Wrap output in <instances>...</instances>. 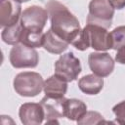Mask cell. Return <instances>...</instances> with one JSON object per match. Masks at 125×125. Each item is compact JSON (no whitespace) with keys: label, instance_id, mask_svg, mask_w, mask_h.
<instances>
[{"label":"cell","instance_id":"cell-1","mask_svg":"<svg viewBox=\"0 0 125 125\" xmlns=\"http://www.w3.org/2000/svg\"><path fill=\"white\" fill-rule=\"evenodd\" d=\"M51 21V29L62 39L71 44L81 31L78 19L63 4L50 0L46 4Z\"/></svg>","mask_w":125,"mask_h":125},{"label":"cell","instance_id":"cell-2","mask_svg":"<svg viewBox=\"0 0 125 125\" xmlns=\"http://www.w3.org/2000/svg\"><path fill=\"white\" fill-rule=\"evenodd\" d=\"M71 44L79 51H85L91 47L96 51L102 52L107 51L112 47L110 33L106 28L90 23H87L81 29L78 37Z\"/></svg>","mask_w":125,"mask_h":125},{"label":"cell","instance_id":"cell-3","mask_svg":"<svg viewBox=\"0 0 125 125\" xmlns=\"http://www.w3.org/2000/svg\"><path fill=\"white\" fill-rule=\"evenodd\" d=\"M13 86L16 93L20 96L32 98L41 93L44 87V80L37 72L23 71L15 76Z\"/></svg>","mask_w":125,"mask_h":125},{"label":"cell","instance_id":"cell-4","mask_svg":"<svg viewBox=\"0 0 125 125\" xmlns=\"http://www.w3.org/2000/svg\"><path fill=\"white\" fill-rule=\"evenodd\" d=\"M87 23L109 28L114 16V8L108 0H91L89 3Z\"/></svg>","mask_w":125,"mask_h":125},{"label":"cell","instance_id":"cell-5","mask_svg":"<svg viewBox=\"0 0 125 125\" xmlns=\"http://www.w3.org/2000/svg\"><path fill=\"white\" fill-rule=\"evenodd\" d=\"M9 60L15 68H34L39 62V55L34 48L19 43L11 49Z\"/></svg>","mask_w":125,"mask_h":125},{"label":"cell","instance_id":"cell-6","mask_svg":"<svg viewBox=\"0 0 125 125\" xmlns=\"http://www.w3.org/2000/svg\"><path fill=\"white\" fill-rule=\"evenodd\" d=\"M81 70L82 67L80 61L72 52L62 55L55 62V75L66 82L76 80Z\"/></svg>","mask_w":125,"mask_h":125},{"label":"cell","instance_id":"cell-7","mask_svg":"<svg viewBox=\"0 0 125 125\" xmlns=\"http://www.w3.org/2000/svg\"><path fill=\"white\" fill-rule=\"evenodd\" d=\"M48 18L49 13L47 9L33 5L23 10L20 22L24 29L31 31H43Z\"/></svg>","mask_w":125,"mask_h":125},{"label":"cell","instance_id":"cell-8","mask_svg":"<svg viewBox=\"0 0 125 125\" xmlns=\"http://www.w3.org/2000/svg\"><path fill=\"white\" fill-rule=\"evenodd\" d=\"M88 64L94 74L103 78L111 74L114 69V61L106 52H93L89 54Z\"/></svg>","mask_w":125,"mask_h":125},{"label":"cell","instance_id":"cell-9","mask_svg":"<svg viewBox=\"0 0 125 125\" xmlns=\"http://www.w3.org/2000/svg\"><path fill=\"white\" fill-rule=\"evenodd\" d=\"M19 117L24 125H39L45 118V111L40 103H25L20 106Z\"/></svg>","mask_w":125,"mask_h":125},{"label":"cell","instance_id":"cell-10","mask_svg":"<svg viewBox=\"0 0 125 125\" xmlns=\"http://www.w3.org/2000/svg\"><path fill=\"white\" fill-rule=\"evenodd\" d=\"M21 16V6L17 0H1L0 25L7 27L19 22Z\"/></svg>","mask_w":125,"mask_h":125},{"label":"cell","instance_id":"cell-11","mask_svg":"<svg viewBox=\"0 0 125 125\" xmlns=\"http://www.w3.org/2000/svg\"><path fill=\"white\" fill-rule=\"evenodd\" d=\"M63 101L64 97L60 99L49 98L45 96L41 101L40 104H42L44 111H45V118L46 123H59L57 119L61 117H64L63 115Z\"/></svg>","mask_w":125,"mask_h":125},{"label":"cell","instance_id":"cell-12","mask_svg":"<svg viewBox=\"0 0 125 125\" xmlns=\"http://www.w3.org/2000/svg\"><path fill=\"white\" fill-rule=\"evenodd\" d=\"M43 90L45 96L49 98L60 99L64 97L67 91V82L54 74L44 81Z\"/></svg>","mask_w":125,"mask_h":125},{"label":"cell","instance_id":"cell-13","mask_svg":"<svg viewBox=\"0 0 125 125\" xmlns=\"http://www.w3.org/2000/svg\"><path fill=\"white\" fill-rule=\"evenodd\" d=\"M87 112V105L77 99H65L63 101V115L71 121H77Z\"/></svg>","mask_w":125,"mask_h":125},{"label":"cell","instance_id":"cell-14","mask_svg":"<svg viewBox=\"0 0 125 125\" xmlns=\"http://www.w3.org/2000/svg\"><path fill=\"white\" fill-rule=\"evenodd\" d=\"M78 88L87 95H97L104 88V79L96 74H87L78 80Z\"/></svg>","mask_w":125,"mask_h":125},{"label":"cell","instance_id":"cell-15","mask_svg":"<svg viewBox=\"0 0 125 125\" xmlns=\"http://www.w3.org/2000/svg\"><path fill=\"white\" fill-rule=\"evenodd\" d=\"M68 45H69V43H67L66 41L62 39L60 36H58L51 28L45 33L43 48L47 52H49L51 54L59 55V54H62V52H64L67 49Z\"/></svg>","mask_w":125,"mask_h":125},{"label":"cell","instance_id":"cell-16","mask_svg":"<svg viewBox=\"0 0 125 125\" xmlns=\"http://www.w3.org/2000/svg\"><path fill=\"white\" fill-rule=\"evenodd\" d=\"M44 37L45 33H43V31H31L22 27L21 43L31 48H40L43 47Z\"/></svg>","mask_w":125,"mask_h":125},{"label":"cell","instance_id":"cell-17","mask_svg":"<svg viewBox=\"0 0 125 125\" xmlns=\"http://www.w3.org/2000/svg\"><path fill=\"white\" fill-rule=\"evenodd\" d=\"M22 32V26L21 22L16 23L14 25H10L4 27L1 33V38L4 43L8 45H17L21 43V36Z\"/></svg>","mask_w":125,"mask_h":125},{"label":"cell","instance_id":"cell-18","mask_svg":"<svg viewBox=\"0 0 125 125\" xmlns=\"http://www.w3.org/2000/svg\"><path fill=\"white\" fill-rule=\"evenodd\" d=\"M110 38L112 47L111 49L117 50L125 45V25H120L115 27L110 32Z\"/></svg>","mask_w":125,"mask_h":125},{"label":"cell","instance_id":"cell-19","mask_svg":"<svg viewBox=\"0 0 125 125\" xmlns=\"http://www.w3.org/2000/svg\"><path fill=\"white\" fill-rule=\"evenodd\" d=\"M80 125L84 124H100L102 122H105L101 113L97 111H87L80 119L76 121Z\"/></svg>","mask_w":125,"mask_h":125},{"label":"cell","instance_id":"cell-20","mask_svg":"<svg viewBox=\"0 0 125 125\" xmlns=\"http://www.w3.org/2000/svg\"><path fill=\"white\" fill-rule=\"evenodd\" d=\"M117 123L125 125V101H122L112 107Z\"/></svg>","mask_w":125,"mask_h":125},{"label":"cell","instance_id":"cell-21","mask_svg":"<svg viewBox=\"0 0 125 125\" xmlns=\"http://www.w3.org/2000/svg\"><path fill=\"white\" fill-rule=\"evenodd\" d=\"M117 53L115 55V61L120 64H125V45L116 50Z\"/></svg>","mask_w":125,"mask_h":125},{"label":"cell","instance_id":"cell-22","mask_svg":"<svg viewBox=\"0 0 125 125\" xmlns=\"http://www.w3.org/2000/svg\"><path fill=\"white\" fill-rule=\"evenodd\" d=\"M108 2L114 9L117 10H121L125 7V0H108Z\"/></svg>","mask_w":125,"mask_h":125},{"label":"cell","instance_id":"cell-23","mask_svg":"<svg viewBox=\"0 0 125 125\" xmlns=\"http://www.w3.org/2000/svg\"><path fill=\"white\" fill-rule=\"evenodd\" d=\"M18 2H20L21 4V3H25V2H28V1H30V0H17Z\"/></svg>","mask_w":125,"mask_h":125}]
</instances>
